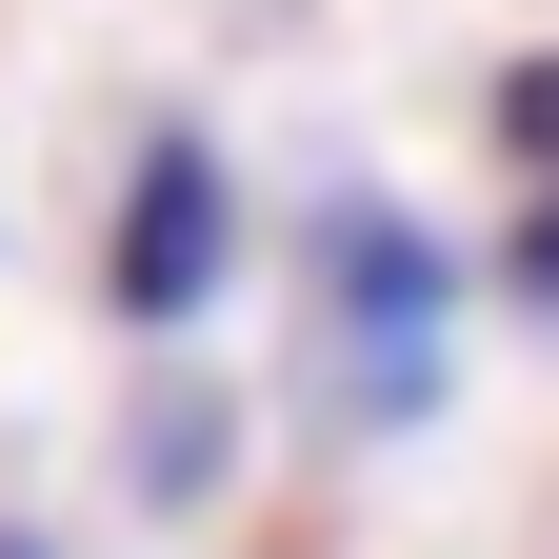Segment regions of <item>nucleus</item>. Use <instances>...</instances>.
Masks as SVG:
<instances>
[{"mask_svg":"<svg viewBox=\"0 0 559 559\" xmlns=\"http://www.w3.org/2000/svg\"><path fill=\"white\" fill-rule=\"evenodd\" d=\"M300 300H320V400L400 440L419 400H440V240H419V200L380 180H320L300 200Z\"/></svg>","mask_w":559,"mask_h":559,"instance_id":"obj_1","label":"nucleus"},{"mask_svg":"<svg viewBox=\"0 0 559 559\" xmlns=\"http://www.w3.org/2000/svg\"><path fill=\"white\" fill-rule=\"evenodd\" d=\"M221 260H240V180H221V140H140V180H120V260H100V300L140 340H180L200 300H221Z\"/></svg>","mask_w":559,"mask_h":559,"instance_id":"obj_2","label":"nucleus"},{"mask_svg":"<svg viewBox=\"0 0 559 559\" xmlns=\"http://www.w3.org/2000/svg\"><path fill=\"white\" fill-rule=\"evenodd\" d=\"M221 440H240L221 380H160V400H140V440H120V479H140V500H200V479H221Z\"/></svg>","mask_w":559,"mask_h":559,"instance_id":"obj_3","label":"nucleus"},{"mask_svg":"<svg viewBox=\"0 0 559 559\" xmlns=\"http://www.w3.org/2000/svg\"><path fill=\"white\" fill-rule=\"evenodd\" d=\"M479 120H500V180H559V40L500 60V100H479Z\"/></svg>","mask_w":559,"mask_h":559,"instance_id":"obj_4","label":"nucleus"},{"mask_svg":"<svg viewBox=\"0 0 559 559\" xmlns=\"http://www.w3.org/2000/svg\"><path fill=\"white\" fill-rule=\"evenodd\" d=\"M500 280H520V300L559 320V180H520V221H500Z\"/></svg>","mask_w":559,"mask_h":559,"instance_id":"obj_5","label":"nucleus"},{"mask_svg":"<svg viewBox=\"0 0 559 559\" xmlns=\"http://www.w3.org/2000/svg\"><path fill=\"white\" fill-rule=\"evenodd\" d=\"M0 559H40V539H21V520H0Z\"/></svg>","mask_w":559,"mask_h":559,"instance_id":"obj_6","label":"nucleus"}]
</instances>
